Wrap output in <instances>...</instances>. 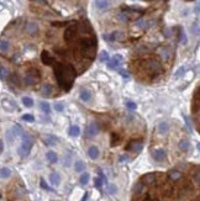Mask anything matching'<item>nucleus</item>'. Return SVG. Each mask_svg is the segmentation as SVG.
I'll return each mask as SVG.
<instances>
[{
  "label": "nucleus",
  "instance_id": "nucleus-1",
  "mask_svg": "<svg viewBox=\"0 0 200 201\" xmlns=\"http://www.w3.org/2000/svg\"><path fill=\"white\" fill-rule=\"evenodd\" d=\"M53 73L59 88L64 91H69L72 89L74 79L77 77L76 68L69 63H57L53 66Z\"/></svg>",
  "mask_w": 200,
  "mask_h": 201
},
{
  "label": "nucleus",
  "instance_id": "nucleus-2",
  "mask_svg": "<svg viewBox=\"0 0 200 201\" xmlns=\"http://www.w3.org/2000/svg\"><path fill=\"white\" fill-rule=\"evenodd\" d=\"M79 48H80V53L83 57L88 58L89 61H93L96 53V38L94 36L82 38L79 41Z\"/></svg>",
  "mask_w": 200,
  "mask_h": 201
},
{
  "label": "nucleus",
  "instance_id": "nucleus-3",
  "mask_svg": "<svg viewBox=\"0 0 200 201\" xmlns=\"http://www.w3.org/2000/svg\"><path fill=\"white\" fill-rule=\"evenodd\" d=\"M143 68H145V70L148 75H151L152 78H156L162 73V66L161 63L157 61V59H146L145 62H143Z\"/></svg>",
  "mask_w": 200,
  "mask_h": 201
},
{
  "label": "nucleus",
  "instance_id": "nucleus-4",
  "mask_svg": "<svg viewBox=\"0 0 200 201\" xmlns=\"http://www.w3.org/2000/svg\"><path fill=\"white\" fill-rule=\"evenodd\" d=\"M21 138H22V142H21L20 147L17 148V153L21 158H25L29 156L30 150L32 148V144H34V141H32V138L27 133H24V136Z\"/></svg>",
  "mask_w": 200,
  "mask_h": 201
},
{
  "label": "nucleus",
  "instance_id": "nucleus-5",
  "mask_svg": "<svg viewBox=\"0 0 200 201\" xmlns=\"http://www.w3.org/2000/svg\"><path fill=\"white\" fill-rule=\"evenodd\" d=\"M78 35H80V31H79V24L78 22H74V24L69 25L66 29L63 37H64V41H66V42L71 43L78 37Z\"/></svg>",
  "mask_w": 200,
  "mask_h": 201
},
{
  "label": "nucleus",
  "instance_id": "nucleus-6",
  "mask_svg": "<svg viewBox=\"0 0 200 201\" xmlns=\"http://www.w3.org/2000/svg\"><path fill=\"white\" fill-rule=\"evenodd\" d=\"M122 62H124V58H122L121 54H115V56L108 62V68L109 69L116 70V69H119V67L122 64Z\"/></svg>",
  "mask_w": 200,
  "mask_h": 201
},
{
  "label": "nucleus",
  "instance_id": "nucleus-7",
  "mask_svg": "<svg viewBox=\"0 0 200 201\" xmlns=\"http://www.w3.org/2000/svg\"><path fill=\"white\" fill-rule=\"evenodd\" d=\"M41 62L46 66H54L56 58L48 51H42V53H41Z\"/></svg>",
  "mask_w": 200,
  "mask_h": 201
},
{
  "label": "nucleus",
  "instance_id": "nucleus-8",
  "mask_svg": "<svg viewBox=\"0 0 200 201\" xmlns=\"http://www.w3.org/2000/svg\"><path fill=\"white\" fill-rule=\"evenodd\" d=\"M103 37L106 41H121L124 38V34L120 32V31H114V32H111V34L104 35Z\"/></svg>",
  "mask_w": 200,
  "mask_h": 201
},
{
  "label": "nucleus",
  "instance_id": "nucleus-9",
  "mask_svg": "<svg viewBox=\"0 0 200 201\" xmlns=\"http://www.w3.org/2000/svg\"><path fill=\"white\" fill-rule=\"evenodd\" d=\"M200 110V88H198L194 93V98H193V107L192 111L193 112H198Z\"/></svg>",
  "mask_w": 200,
  "mask_h": 201
},
{
  "label": "nucleus",
  "instance_id": "nucleus-10",
  "mask_svg": "<svg viewBox=\"0 0 200 201\" xmlns=\"http://www.w3.org/2000/svg\"><path fill=\"white\" fill-rule=\"evenodd\" d=\"M142 148H143V144H142L141 141H132V142L127 146V148H126V149L132 150L133 153H136V154H137V153L141 152Z\"/></svg>",
  "mask_w": 200,
  "mask_h": 201
},
{
  "label": "nucleus",
  "instance_id": "nucleus-11",
  "mask_svg": "<svg viewBox=\"0 0 200 201\" xmlns=\"http://www.w3.org/2000/svg\"><path fill=\"white\" fill-rule=\"evenodd\" d=\"M156 176H157L156 173H148V174L143 175L140 181H141L142 184H145V185H151L156 181Z\"/></svg>",
  "mask_w": 200,
  "mask_h": 201
},
{
  "label": "nucleus",
  "instance_id": "nucleus-12",
  "mask_svg": "<svg viewBox=\"0 0 200 201\" xmlns=\"http://www.w3.org/2000/svg\"><path fill=\"white\" fill-rule=\"evenodd\" d=\"M152 157H153V159H155L156 162H162V161H164V158H166V152H164V149H162V148L155 149V150L152 152Z\"/></svg>",
  "mask_w": 200,
  "mask_h": 201
},
{
  "label": "nucleus",
  "instance_id": "nucleus-13",
  "mask_svg": "<svg viewBox=\"0 0 200 201\" xmlns=\"http://www.w3.org/2000/svg\"><path fill=\"white\" fill-rule=\"evenodd\" d=\"M38 80H40V78H37V77L30 74V73H26V75L24 77V84L27 85V86H32V85H35Z\"/></svg>",
  "mask_w": 200,
  "mask_h": 201
},
{
  "label": "nucleus",
  "instance_id": "nucleus-14",
  "mask_svg": "<svg viewBox=\"0 0 200 201\" xmlns=\"http://www.w3.org/2000/svg\"><path fill=\"white\" fill-rule=\"evenodd\" d=\"M98 133H99V127H98L96 123H90V125L87 127V130H85L87 137H94Z\"/></svg>",
  "mask_w": 200,
  "mask_h": 201
},
{
  "label": "nucleus",
  "instance_id": "nucleus-15",
  "mask_svg": "<svg viewBox=\"0 0 200 201\" xmlns=\"http://www.w3.org/2000/svg\"><path fill=\"white\" fill-rule=\"evenodd\" d=\"M143 190H145V184H142L141 181H138V183H136V184L133 185L132 193H133L135 196H140L143 193Z\"/></svg>",
  "mask_w": 200,
  "mask_h": 201
},
{
  "label": "nucleus",
  "instance_id": "nucleus-16",
  "mask_svg": "<svg viewBox=\"0 0 200 201\" xmlns=\"http://www.w3.org/2000/svg\"><path fill=\"white\" fill-rule=\"evenodd\" d=\"M99 148L96 147V146H91V147L88 148V156H89L91 159H98L99 158Z\"/></svg>",
  "mask_w": 200,
  "mask_h": 201
},
{
  "label": "nucleus",
  "instance_id": "nucleus-17",
  "mask_svg": "<svg viewBox=\"0 0 200 201\" xmlns=\"http://www.w3.org/2000/svg\"><path fill=\"white\" fill-rule=\"evenodd\" d=\"M49 181L53 186H58L61 184V175L58 173H51L49 174Z\"/></svg>",
  "mask_w": 200,
  "mask_h": 201
},
{
  "label": "nucleus",
  "instance_id": "nucleus-18",
  "mask_svg": "<svg viewBox=\"0 0 200 201\" xmlns=\"http://www.w3.org/2000/svg\"><path fill=\"white\" fill-rule=\"evenodd\" d=\"M43 142L47 146H56V143L58 142V138L53 135H46V137L43 138Z\"/></svg>",
  "mask_w": 200,
  "mask_h": 201
},
{
  "label": "nucleus",
  "instance_id": "nucleus-19",
  "mask_svg": "<svg viewBox=\"0 0 200 201\" xmlns=\"http://www.w3.org/2000/svg\"><path fill=\"white\" fill-rule=\"evenodd\" d=\"M37 31H38V26L35 22H29L26 25V32L29 35H35V34H37Z\"/></svg>",
  "mask_w": 200,
  "mask_h": 201
},
{
  "label": "nucleus",
  "instance_id": "nucleus-20",
  "mask_svg": "<svg viewBox=\"0 0 200 201\" xmlns=\"http://www.w3.org/2000/svg\"><path fill=\"white\" fill-rule=\"evenodd\" d=\"M90 99H91V93H90V91L87 90V89H82L80 90V100H82V101L88 103V101H90Z\"/></svg>",
  "mask_w": 200,
  "mask_h": 201
},
{
  "label": "nucleus",
  "instance_id": "nucleus-21",
  "mask_svg": "<svg viewBox=\"0 0 200 201\" xmlns=\"http://www.w3.org/2000/svg\"><path fill=\"white\" fill-rule=\"evenodd\" d=\"M95 6L99 10H106L109 8V0H95Z\"/></svg>",
  "mask_w": 200,
  "mask_h": 201
},
{
  "label": "nucleus",
  "instance_id": "nucleus-22",
  "mask_svg": "<svg viewBox=\"0 0 200 201\" xmlns=\"http://www.w3.org/2000/svg\"><path fill=\"white\" fill-rule=\"evenodd\" d=\"M41 94H42V96H51V94H52V85L43 84L42 88H41Z\"/></svg>",
  "mask_w": 200,
  "mask_h": 201
},
{
  "label": "nucleus",
  "instance_id": "nucleus-23",
  "mask_svg": "<svg viewBox=\"0 0 200 201\" xmlns=\"http://www.w3.org/2000/svg\"><path fill=\"white\" fill-rule=\"evenodd\" d=\"M68 135L71 137H78L80 135V127L78 125H73L69 127V131H68Z\"/></svg>",
  "mask_w": 200,
  "mask_h": 201
},
{
  "label": "nucleus",
  "instance_id": "nucleus-24",
  "mask_svg": "<svg viewBox=\"0 0 200 201\" xmlns=\"http://www.w3.org/2000/svg\"><path fill=\"white\" fill-rule=\"evenodd\" d=\"M168 131H169V125H168V122L163 121V122H161L159 125H158V132H159V133L166 135Z\"/></svg>",
  "mask_w": 200,
  "mask_h": 201
},
{
  "label": "nucleus",
  "instance_id": "nucleus-25",
  "mask_svg": "<svg viewBox=\"0 0 200 201\" xmlns=\"http://www.w3.org/2000/svg\"><path fill=\"white\" fill-rule=\"evenodd\" d=\"M74 170H76L77 173H82L85 170V163L83 161H77L76 163H74Z\"/></svg>",
  "mask_w": 200,
  "mask_h": 201
},
{
  "label": "nucleus",
  "instance_id": "nucleus-26",
  "mask_svg": "<svg viewBox=\"0 0 200 201\" xmlns=\"http://www.w3.org/2000/svg\"><path fill=\"white\" fill-rule=\"evenodd\" d=\"M46 158L48 159L49 163H56V162L58 161L57 154H56V152H53V150H48V152L46 153Z\"/></svg>",
  "mask_w": 200,
  "mask_h": 201
},
{
  "label": "nucleus",
  "instance_id": "nucleus-27",
  "mask_svg": "<svg viewBox=\"0 0 200 201\" xmlns=\"http://www.w3.org/2000/svg\"><path fill=\"white\" fill-rule=\"evenodd\" d=\"M11 131L14 132V135H15L16 137H22V136H24V131H22L20 125H14L11 127Z\"/></svg>",
  "mask_w": 200,
  "mask_h": 201
},
{
  "label": "nucleus",
  "instance_id": "nucleus-28",
  "mask_svg": "<svg viewBox=\"0 0 200 201\" xmlns=\"http://www.w3.org/2000/svg\"><path fill=\"white\" fill-rule=\"evenodd\" d=\"M178 147H179L180 150H183V152H187V150L189 149V147H190V143H189L188 139H182V141L179 142Z\"/></svg>",
  "mask_w": 200,
  "mask_h": 201
},
{
  "label": "nucleus",
  "instance_id": "nucleus-29",
  "mask_svg": "<svg viewBox=\"0 0 200 201\" xmlns=\"http://www.w3.org/2000/svg\"><path fill=\"white\" fill-rule=\"evenodd\" d=\"M5 137H6V142L9 143V144H12L14 143V141H15V135H14V132L11 131V130H8L6 132H5Z\"/></svg>",
  "mask_w": 200,
  "mask_h": 201
},
{
  "label": "nucleus",
  "instance_id": "nucleus-30",
  "mask_svg": "<svg viewBox=\"0 0 200 201\" xmlns=\"http://www.w3.org/2000/svg\"><path fill=\"white\" fill-rule=\"evenodd\" d=\"M0 174H1V179H8L11 175V170L8 167H3L1 170H0Z\"/></svg>",
  "mask_w": 200,
  "mask_h": 201
},
{
  "label": "nucleus",
  "instance_id": "nucleus-31",
  "mask_svg": "<svg viewBox=\"0 0 200 201\" xmlns=\"http://www.w3.org/2000/svg\"><path fill=\"white\" fill-rule=\"evenodd\" d=\"M40 107H41V110H42L45 113H47V115L51 112V105L48 103H46V101L40 103Z\"/></svg>",
  "mask_w": 200,
  "mask_h": 201
},
{
  "label": "nucleus",
  "instance_id": "nucleus-32",
  "mask_svg": "<svg viewBox=\"0 0 200 201\" xmlns=\"http://www.w3.org/2000/svg\"><path fill=\"white\" fill-rule=\"evenodd\" d=\"M169 178L172 180L175 181V180H178L182 178V173L178 172V170H172V172H169Z\"/></svg>",
  "mask_w": 200,
  "mask_h": 201
},
{
  "label": "nucleus",
  "instance_id": "nucleus-33",
  "mask_svg": "<svg viewBox=\"0 0 200 201\" xmlns=\"http://www.w3.org/2000/svg\"><path fill=\"white\" fill-rule=\"evenodd\" d=\"M179 42L182 44H187V42H188V38L185 36L184 31L182 30V27H179Z\"/></svg>",
  "mask_w": 200,
  "mask_h": 201
},
{
  "label": "nucleus",
  "instance_id": "nucleus-34",
  "mask_svg": "<svg viewBox=\"0 0 200 201\" xmlns=\"http://www.w3.org/2000/svg\"><path fill=\"white\" fill-rule=\"evenodd\" d=\"M21 101H22V104H24L26 107H32V106H34V100H32L31 98H29V96H24Z\"/></svg>",
  "mask_w": 200,
  "mask_h": 201
},
{
  "label": "nucleus",
  "instance_id": "nucleus-35",
  "mask_svg": "<svg viewBox=\"0 0 200 201\" xmlns=\"http://www.w3.org/2000/svg\"><path fill=\"white\" fill-rule=\"evenodd\" d=\"M89 179H90V175L88 174V173H83L82 176H80V179H79V181H80L82 185H87L88 181H89Z\"/></svg>",
  "mask_w": 200,
  "mask_h": 201
},
{
  "label": "nucleus",
  "instance_id": "nucleus-36",
  "mask_svg": "<svg viewBox=\"0 0 200 201\" xmlns=\"http://www.w3.org/2000/svg\"><path fill=\"white\" fill-rule=\"evenodd\" d=\"M106 191H108V194H110V195H115L116 191H118V188H116L115 184H108V186H106Z\"/></svg>",
  "mask_w": 200,
  "mask_h": 201
},
{
  "label": "nucleus",
  "instance_id": "nucleus-37",
  "mask_svg": "<svg viewBox=\"0 0 200 201\" xmlns=\"http://www.w3.org/2000/svg\"><path fill=\"white\" fill-rule=\"evenodd\" d=\"M159 53H161V56H162V58L163 59H168L169 58V56H170V52H169V49L168 48H166V47H163V48H161V51H159Z\"/></svg>",
  "mask_w": 200,
  "mask_h": 201
},
{
  "label": "nucleus",
  "instance_id": "nucleus-38",
  "mask_svg": "<svg viewBox=\"0 0 200 201\" xmlns=\"http://www.w3.org/2000/svg\"><path fill=\"white\" fill-rule=\"evenodd\" d=\"M99 59H100V62H109L110 61V57H109V53L106 52V51H103V52H100V56H99Z\"/></svg>",
  "mask_w": 200,
  "mask_h": 201
},
{
  "label": "nucleus",
  "instance_id": "nucleus-39",
  "mask_svg": "<svg viewBox=\"0 0 200 201\" xmlns=\"http://www.w3.org/2000/svg\"><path fill=\"white\" fill-rule=\"evenodd\" d=\"M0 49H1L3 53H5L9 51V42L5 40H1V42H0Z\"/></svg>",
  "mask_w": 200,
  "mask_h": 201
},
{
  "label": "nucleus",
  "instance_id": "nucleus-40",
  "mask_svg": "<svg viewBox=\"0 0 200 201\" xmlns=\"http://www.w3.org/2000/svg\"><path fill=\"white\" fill-rule=\"evenodd\" d=\"M119 142H120V136L118 133L111 135V146H118Z\"/></svg>",
  "mask_w": 200,
  "mask_h": 201
},
{
  "label": "nucleus",
  "instance_id": "nucleus-41",
  "mask_svg": "<svg viewBox=\"0 0 200 201\" xmlns=\"http://www.w3.org/2000/svg\"><path fill=\"white\" fill-rule=\"evenodd\" d=\"M9 79H10V81H11L12 84H15V85H20V79H19V75L15 74V73H14V74H11Z\"/></svg>",
  "mask_w": 200,
  "mask_h": 201
},
{
  "label": "nucleus",
  "instance_id": "nucleus-42",
  "mask_svg": "<svg viewBox=\"0 0 200 201\" xmlns=\"http://www.w3.org/2000/svg\"><path fill=\"white\" fill-rule=\"evenodd\" d=\"M192 32L194 35H200V25L198 22H194L193 26H192Z\"/></svg>",
  "mask_w": 200,
  "mask_h": 201
},
{
  "label": "nucleus",
  "instance_id": "nucleus-43",
  "mask_svg": "<svg viewBox=\"0 0 200 201\" xmlns=\"http://www.w3.org/2000/svg\"><path fill=\"white\" fill-rule=\"evenodd\" d=\"M22 120L26 121V122H34L35 117H34V115H31V113H25V115H22Z\"/></svg>",
  "mask_w": 200,
  "mask_h": 201
},
{
  "label": "nucleus",
  "instance_id": "nucleus-44",
  "mask_svg": "<svg viewBox=\"0 0 200 201\" xmlns=\"http://www.w3.org/2000/svg\"><path fill=\"white\" fill-rule=\"evenodd\" d=\"M8 77V69L4 66L0 67V78H1V80H4Z\"/></svg>",
  "mask_w": 200,
  "mask_h": 201
},
{
  "label": "nucleus",
  "instance_id": "nucleus-45",
  "mask_svg": "<svg viewBox=\"0 0 200 201\" xmlns=\"http://www.w3.org/2000/svg\"><path fill=\"white\" fill-rule=\"evenodd\" d=\"M103 179H101L100 176H98V178H95L94 179V185H95V188L96 189H100L101 188V185H103Z\"/></svg>",
  "mask_w": 200,
  "mask_h": 201
},
{
  "label": "nucleus",
  "instance_id": "nucleus-46",
  "mask_svg": "<svg viewBox=\"0 0 200 201\" xmlns=\"http://www.w3.org/2000/svg\"><path fill=\"white\" fill-rule=\"evenodd\" d=\"M184 73H185V68H184V67H180L179 69L175 72V74H174V78H177V79H178V78H180V77H182V75L184 74Z\"/></svg>",
  "mask_w": 200,
  "mask_h": 201
},
{
  "label": "nucleus",
  "instance_id": "nucleus-47",
  "mask_svg": "<svg viewBox=\"0 0 200 201\" xmlns=\"http://www.w3.org/2000/svg\"><path fill=\"white\" fill-rule=\"evenodd\" d=\"M54 110L58 111V112H62L64 110V105L62 103H56L54 104Z\"/></svg>",
  "mask_w": 200,
  "mask_h": 201
},
{
  "label": "nucleus",
  "instance_id": "nucleus-48",
  "mask_svg": "<svg viewBox=\"0 0 200 201\" xmlns=\"http://www.w3.org/2000/svg\"><path fill=\"white\" fill-rule=\"evenodd\" d=\"M126 107L129 109V110H136V109H137V105L135 104V103H132V101H127V103H126Z\"/></svg>",
  "mask_w": 200,
  "mask_h": 201
},
{
  "label": "nucleus",
  "instance_id": "nucleus-49",
  "mask_svg": "<svg viewBox=\"0 0 200 201\" xmlns=\"http://www.w3.org/2000/svg\"><path fill=\"white\" fill-rule=\"evenodd\" d=\"M120 74H121V77L124 79H129L130 78V74H129V72L127 70H124V69H120Z\"/></svg>",
  "mask_w": 200,
  "mask_h": 201
},
{
  "label": "nucleus",
  "instance_id": "nucleus-50",
  "mask_svg": "<svg viewBox=\"0 0 200 201\" xmlns=\"http://www.w3.org/2000/svg\"><path fill=\"white\" fill-rule=\"evenodd\" d=\"M41 186H42V189L51 191V188H49V186H48V185H47V184H46V183H45V179H41Z\"/></svg>",
  "mask_w": 200,
  "mask_h": 201
},
{
  "label": "nucleus",
  "instance_id": "nucleus-51",
  "mask_svg": "<svg viewBox=\"0 0 200 201\" xmlns=\"http://www.w3.org/2000/svg\"><path fill=\"white\" fill-rule=\"evenodd\" d=\"M183 118H184V121H185V126L188 127V130L192 131V126H190V122H189V120H188V117L185 116V115H183Z\"/></svg>",
  "mask_w": 200,
  "mask_h": 201
},
{
  "label": "nucleus",
  "instance_id": "nucleus-52",
  "mask_svg": "<svg viewBox=\"0 0 200 201\" xmlns=\"http://www.w3.org/2000/svg\"><path fill=\"white\" fill-rule=\"evenodd\" d=\"M67 24H69V22H52L53 26H64V25H67Z\"/></svg>",
  "mask_w": 200,
  "mask_h": 201
},
{
  "label": "nucleus",
  "instance_id": "nucleus-53",
  "mask_svg": "<svg viewBox=\"0 0 200 201\" xmlns=\"http://www.w3.org/2000/svg\"><path fill=\"white\" fill-rule=\"evenodd\" d=\"M195 14H197V15L200 14V3H198L197 6H195Z\"/></svg>",
  "mask_w": 200,
  "mask_h": 201
},
{
  "label": "nucleus",
  "instance_id": "nucleus-54",
  "mask_svg": "<svg viewBox=\"0 0 200 201\" xmlns=\"http://www.w3.org/2000/svg\"><path fill=\"white\" fill-rule=\"evenodd\" d=\"M127 156H121V157H120V162H124V161H127Z\"/></svg>",
  "mask_w": 200,
  "mask_h": 201
},
{
  "label": "nucleus",
  "instance_id": "nucleus-55",
  "mask_svg": "<svg viewBox=\"0 0 200 201\" xmlns=\"http://www.w3.org/2000/svg\"><path fill=\"white\" fill-rule=\"evenodd\" d=\"M0 150L4 152V141H0Z\"/></svg>",
  "mask_w": 200,
  "mask_h": 201
},
{
  "label": "nucleus",
  "instance_id": "nucleus-56",
  "mask_svg": "<svg viewBox=\"0 0 200 201\" xmlns=\"http://www.w3.org/2000/svg\"><path fill=\"white\" fill-rule=\"evenodd\" d=\"M197 147H198V149H199V152H200V143H198V144H197Z\"/></svg>",
  "mask_w": 200,
  "mask_h": 201
},
{
  "label": "nucleus",
  "instance_id": "nucleus-57",
  "mask_svg": "<svg viewBox=\"0 0 200 201\" xmlns=\"http://www.w3.org/2000/svg\"><path fill=\"white\" fill-rule=\"evenodd\" d=\"M187 1H192V0H187Z\"/></svg>",
  "mask_w": 200,
  "mask_h": 201
},
{
  "label": "nucleus",
  "instance_id": "nucleus-58",
  "mask_svg": "<svg viewBox=\"0 0 200 201\" xmlns=\"http://www.w3.org/2000/svg\"><path fill=\"white\" fill-rule=\"evenodd\" d=\"M147 1H150V0H147Z\"/></svg>",
  "mask_w": 200,
  "mask_h": 201
}]
</instances>
